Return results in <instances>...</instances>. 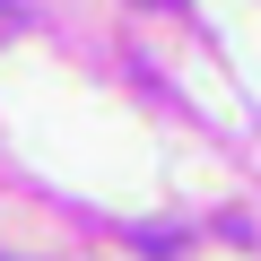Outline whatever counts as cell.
Here are the masks:
<instances>
[{
  "label": "cell",
  "mask_w": 261,
  "mask_h": 261,
  "mask_svg": "<svg viewBox=\"0 0 261 261\" xmlns=\"http://www.w3.org/2000/svg\"><path fill=\"white\" fill-rule=\"evenodd\" d=\"M140 9H174V0H140Z\"/></svg>",
  "instance_id": "cell-1"
},
{
  "label": "cell",
  "mask_w": 261,
  "mask_h": 261,
  "mask_svg": "<svg viewBox=\"0 0 261 261\" xmlns=\"http://www.w3.org/2000/svg\"><path fill=\"white\" fill-rule=\"evenodd\" d=\"M0 18H9V9H0Z\"/></svg>",
  "instance_id": "cell-2"
}]
</instances>
